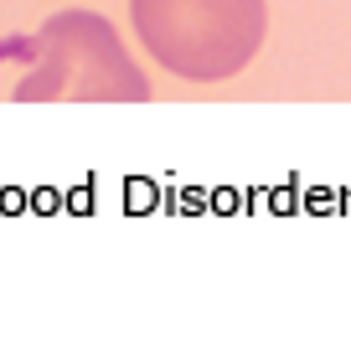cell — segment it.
Listing matches in <instances>:
<instances>
[{"label":"cell","instance_id":"cell-2","mask_svg":"<svg viewBox=\"0 0 351 361\" xmlns=\"http://www.w3.org/2000/svg\"><path fill=\"white\" fill-rule=\"evenodd\" d=\"M145 52L186 83H222L258 57L269 11L263 0H129Z\"/></svg>","mask_w":351,"mask_h":361},{"label":"cell","instance_id":"cell-1","mask_svg":"<svg viewBox=\"0 0 351 361\" xmlns=\"http://www.w3.org/2000/svg\"><path fill=\"white\" fill-rule=\"evenodd\" d=\"M21 104H145L150 78L98 11H57L31 42V68L16 83Z\"/></svg>","mask_w":351,"mask_h":361}]
</instances>
